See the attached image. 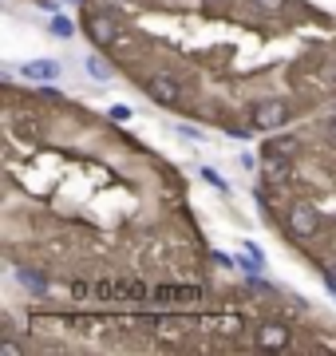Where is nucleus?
I'll list each match as a JSON object with an SVG mask.
<instances>
[{
	"label": "nucleus",
	"instance_id": "nucleus-15",
	"mask_svg": "<svg viewBox=\"0 0 336 356\" xmlns=\"http://www.w3.org/2000/svg\"><path fill=\"white\" fill-rule=\"evenodd\" d=\"M253 4H261V8H269V13H277V8H285V0H253Z\"/></svg>",
	"mask_w": 336,
	"mask_h": 356
},
{
	"label": "nucleus",
	"instance_id": "nucleus-2",
	"mask_svg": "<svg viewBox=\"0 0 336 356\" xmlns=\"http://www.w3.org/2000/svg\"><path fill=\"white\" fill-rule=\"evenodd\" d=\"M146 95L162 107H178L182 103V83L174 76H151L146 79Z\"/></svg>",
	"mask_w": 336,
	"mask_h": 356
},
{
	"label": "nucleus",
	"instance_id": "nucleus-1",
	"mask_svg": "<svg viewBox=\"0 0 336 356\" xmlns=\"http://www.w3.org/2000/svg\"><path fill=\"white\" fill-rule=\"evenodd\" d=\"M249 123L258 131H277L289 123V103L285 99H265L258 107H249Z\"/></svg>",
	"mask_w": 336,
	"mask_h": 356
},
{
	"label": "nucleus",
	"instance_id": "nucleus-14",
	"mask_svg": "<svg viewBox=\"0 0 336 356\" xmlns=\"http://www.w3.org/2000/svg\"><path fill=\"white\" fill-rule=\"evenodd\" d=\"M178 135H186V139H202V131L190 127V123H178Z\"/></svg>",
	"mask_w": 336,
	"mask_h": 356
},
{
	"label": "nucleus",
	"instance_id": "nucleus-3",
	"mask_svg": "<svg viewBox=\"0 0 336 356\" xmlns=\"http://www.w3.org/2000/svg\"><path fill=\"white\" fill-rule=\"evenodd\" d=\"M87 36L95 40V44H119V24H115V16H107V13H91L87 16Z\"/></svg>",
	"mask_w": 336,
	"mask_h": 356
},
{
	"label": "nucleus",
	"instance_id": "nucleus-16",
	"mask_svg": "<svg viewBox=\"0 0 336 356\" xmlns=\"http://www.w3.org/2000/svg\"><path fill=\"white\" fill-rule=\"evenodd\" d=\"M328 139L336 143V119H333V123H328Z\"/></svg>",
	"mask_w": 336,
	"mask_h": 356
},
{
	"label": "nucleus",
	"instance_id": "nucleus-11",
	"mask_svg": "<svg viewBox=\"0 0 336 356\" xmlns=\"http://www.w3.org/2000/svg\"><path fill=\"white\" fill-rule=\"evenodd\" d=\"M202 175H206V182H210V186H218V191H221V194L230 191V186H226V178H221V175H218V170H210V166H206V170H202Z\"/></svg>",
	"mask_w": 336,
	"mask_h": 356
},
{
	"label": "nucleus",
	"instance_id": "nucleus-13",
	"mask_svg": "<svg viewBox=\"0 0 336 356\" xmlns=\"http://www.w3.org/2000/svg\"><path fill=\"white\" fill-rule=\"evenodd\" d=\"M111 119H115V123H127V119H131V107H127V103H115V107H111Z\"/></svg>",
	"mask_w": 336,
	"mask_h": 356
},
{
	"label": "nucleus",
	"instance_id": "nucleus-10",
	"mask_svg": "<svg viewBox=\"0 0 336 356\" xmlns=\"http://www.w3.org/2000/svg\"><path fill=\"white\" fill-rule=\"evenodd\" d=\"M52 32H56V36H72V20H67V16H56Z\"/></svg>",
	"mask_w": 336,
	"mask_h": 356
},
{
	"label": "nucleus",
	"instance_id": "nucleus-12",
	"mask_svg": "<svg viewBox=\"0 0 336 356\" xmlns=\"http://www.w3.org/2000/svg\"><path fill=\"white\" fill-rule=\"evenodd\" d=\"M246 254H249V261H253V269H265V254H261V250H258L253 242L246 245Z\"/></svg>",
	"mask_w": 336,
	"mask_h": 356
},
{
	"label": "nucleus",
	"instance_id": "nucleus-9",
	"mask_svg": "<svg viewBox=\"0 0 336 356\" xmlns=\"http://www.w3.org/2000/svg\"><path fill=\"white\" fill-rule=\"evenodd\" d=\"M16 277L24 281V285H28L32 293H48V281H44V277H36V273H28V269H16Z\"/></svg>",
	"mask_w": 336,
	"mask_h": 356
},
{
	"label": "nucleus",
	"instance_id": "nucleus-7",
	"mask_svg": "<svg viewBox=\"0 0 336 356\" xmlns=\"http://www.w3.org/2000/svg\"><path fill=\"white\" fill-rule=\"evenodd\" d=\"M24 76L44 83V79H56V76H60V64H52V60H32V64H24Z\"/></svg>",
	"mask_w": 336,
	"mask_h": 356
},
{
	"label": "nucleus",
	"instance_id": "nucleus-6",
	"mask_svg": "<svg viewBox=\"0 0 336 356\" xmlns=\"http://www.w3.org/2000/svg\"><path fill=\"white\" fill-rule=\"evenodd\" d=\"M265 178H269L273 186L289 178V159H281V151H273L269 159H265Z\"/></svg>",
	"mask_w": 336,
	"mask_h": 356
},
{
	"label": "nucleus",
	"instance_id": "nucleus-17",
	"mask_svg": "<svg viewBox=\"0 0 336 356\" xmlns=\"http://www.w3.org/2000/svg\"><path fill=\"white\" fill-rule=\"evenodd\" d=\"M210 4H218V0H210Z\"/></svg>",
	"mask_w": 336,
	"mask_h": 356
},
{
	"label": "nucleus",
	"instance_id": "nucleus-8",
	"mask_svg": "<svg viewBox=\"0 0 336 356\" xmlns=\"http://www.w3.org/2000/svg\"><path fill=\"white\" fill-rule=\"evenodd\" d=\"M87 76L99 79V83H111V64L99 60V56H87Z\"/></svg>",
	"mask_w": 336,
	"mask_h": 356
},
{
	"label": "nucleus",
	"instance_id": "nucleus-5",
	"mask_svg": "<svg viewBox=\"0 0 336 356\" xmlns=\"http://www.w3.org/2000/svg\"><path fill=\"white\" fill-rule=\"evenodd\" d=\"M289 341H293V332L285 329V325H277V321L261 325V332H258V344H261V348H269V353H281V348H289Z\"/></svg>",
	"mask_w": 336,
	"mask_h": 356
},
{
	"label": "nucleus",
	"instance_id": "nucleus-4",
	"mask_svg": "<svg viewBox=\"0 0 336 356\" xmlns=\"http://www.w3.org/2000/svg\"><path fill=\"white\" fill-rule=\"evenodd\" d=\"M289 229L297 234V238H317V214H312V206L297 202L289 210Z\"/></svg>",
	"mask_w": 336,
	"mask_h": 356
}]
</instances>
